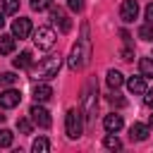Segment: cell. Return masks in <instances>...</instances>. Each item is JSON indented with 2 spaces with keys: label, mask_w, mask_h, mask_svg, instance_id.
<instances>
[{
  "label": "cell",
  "mask_w": 153,
  "mask_h": 153,
  "mask_svg": "<svg viewBox=\"0 0 153 153\" xmlns=\"http://www.w3.org/2000/svg\"><path fill=\"white\" fill-rule=\"evenodd\" d=\"M148 131H151L148 124L136 122V124H131V129H129V139H131V141H146V139H148Z\"/></svg>",
  "instance_id": "cell-12"
},
{
  "label": "cell",
  "mask_w": 153,
  "mask_h": 153,
  "mask_svg": "<svg viewBox=\"0 0 153 153\" xmlns=\"http://www.w3.org/2000/svg\"><path fill=\"white\" fill-rule=\"evenodd\" d=\"M103 127H105V131H112V134H117V131L124 127V120H122V115L112 112V115H105V120H103Z\"/></svg>",
  "instance_id": "cell-11"
},
{
  "label": "cell",
  "mask_w": 153,
  "mask_h": 153,
  "mask_svg": "<svg viewBox=\"0 0 153 153\" xmlns=\"http://www.w3.org/2000/svg\"><path fill=\"white\" fill-rule=\"evenodd\" d=\"M31 65H33V57H31L29 50H22L19 57H14V67H17V69H26V67H31Z\"/></svg>",
  "instance_id": "cell-16"
},
{
  "label": "cell",
  "mask_w": 153,
  "mask_h": 153,
  "mask_svg": "<svg viewBox=\"0 0 153 153\" xmlns=\"http://www.w3.org/2000/svg\"><path fill=\"white\" fill-rule=\"evenodd\" d=\"M146 24H151V26H153V2H151V5H146Z\"/></svg>",
  "instance_id": "cell-29"
},
{
  "label": "cell",
  "mask_w": 153,
  "mask_h": 153,
  "mask_svg": "<svg viewBox=\"0 0 153 153\" xmlns=\"http://www.w3.org/2000/svg\"><path fill=\"white\" fill-rule=\"evenodd\" d=\"M103 146L110 148V151H120V148H122V141H120L117 136H112V131H108V136L103 139Z\"/></svg>",
  "instance_id": "cell-20"
},
{
  "label": "cell",
  "mask_w": 153,
  "mask_h": 153,
  "mask_svg": "<svg viewBox=\"0 0 153 153\" xmlns=\"http://www.w3.org/2000/svg\"><path fill=\"white\" fill-rule=\"evenodd\" d=\"M50 96H53V88H50L48 84H36V86H33V98H36L38 103H45Z\"/></svg>",
  "instance_id": "cell-15"
},
{
  "label": "cell",
  "mask_w": 153,
  "mask_h": 153,
  "mask_svg": "<svg viewBox=\"0 0 153 153\" xmlns=\"http://www.w3.org/2000/svg\"><path fill=\"white\" fill-rule=\"evenodd\" d=\"M96 103H98V88H96V86H88V88L84 91V112H86V120L93 117Z\"/></svg>",
  "instance_id": "cell-5"
},
{
  "label": "cell",
  "mask_w": 153,
  "mask_h": 153,
  "mask_svg": "<svg viewBox=\"0 0 153 153\" xmlns=\"http://www.w3.org/2000/svg\"><path fill=\"white\" fill-rule=\"evenodd\" d=\"M131 55H134L131 48H124V50H122V60H131Z\"/></svg>",
  "instance_id": "cell-30"
},
{
  "label": "cell",
  "mask_w": 153,
  "mask_h": 153,
  "mask_svg": "<svg viewBox=\"0 0 153 153\" xmlns=\"http://www.w3.org/2000/svg\"><path fill=\"white\" fill-rule=\"evenodd\" d=\"M29 115H31V120L38 124V127H43V129H48L50 127V112L43 108V105H31V110H29Z\"/></svg>",
  "instance_id": "cell-7"
},
{
  "label": "cell",
  "mask_w": 153,
  "mask_h": 153,
  "mask_svg": "<svg viewBox=\"0 0 153 153\" xmlns=\"http://www.w3.org/2000/svg\"><path fill=\"white\" fill-rule=\"evenodd\" d=\"M120 17H122V22L131 24V22L139 17V2H136V0H124L122 7H120Z\"/></svg>",
  "instance_id": "cell-8"
},
{
  "label": "cell",
  "mask_w": 153,
  "mask_h": 153,
  "mask_svg": "<svg viewBox=\"0 0 153 153\" xmlns=\"http://www.w3.org/2000/svg\"><path fill=\"white\" fill-rule=\"evenodd\" d=\"M12 131L10 129H0V148H7V146H12Z\"/></svg>",
  "instance_id": "cell-22"
},
{
  "label": "cell",
  "mask_w": 153,
  "mask_h": 153,
  "mask_svg": "<svg viewBox=\"0 0 153 153\" xmlns=\"http://www.w3.org/2000/svg\"><path fill=\"white\" fill-rule=\"evenodd\" d=\"M67 5H69L72 12H81L84 10V0H67Z\"/></svg>",
  "instance_id": "cell-27"
},
{
  "label": "cell",
  "mask_w": 153,
  "mask_h": 153,
  "mask_svg": "<svg viewBox=\"0 0 153 153\" xmlns=\"http://www.w3.org/2000/svg\"><path fill=\"white\" fill-rule=\"evenodd\" d=\"M17 79H19V76H17L14 72H5V74H0V86H12Z\"/></svg>",
  "instance_id": "cell-23"
},
{
  "label": "cell",
  "mask_w": 153,
  "mask_h": 153,
  "mask_svg": "<svg viewBox=\"0 0 153 153\" xmlns=\"http://www.w3.org/2000/svg\"><path fill=\"white\" fill-rule=\"evenodd\" d=\"M65 131L69 139H79L81 131H84V124H81V112L76 108H69L67 115H65Z\"/></svg>",
  "instance_id": "cell-2"
},
{
  "label": "cell",
  "mask_w": 153,
  "mask_h": 153,
  "mask_svg": "<svg viewBox=\"0 0 153 153\" xmlns=\"http://www.w3.org/2000/svg\"><path fill=\"white\" fill-rule=\"evenodd\" d=\"M53 5V0H31V10L33 12H43V10H48Z\"/></svg>",
  "instance_id": "cell-24"
},
{
  "label": "cell",
  "mask_w": 153,
  "mask_h": 153,
  "mask_svg": "<svg viewBox=\"0 0 153 153\" xmlns=\"http://www.w3.org/2000/svg\"><path fill=\"white\" fill-rule=\"evenodd\" d=\"M17 129H19L22 134H31V120H26V117L17 120Z\"/></svg>",
  "instance_id": "cell-26"
},
{
  "label": "cell",
  "mask_w": 153,
  "mask_h": 153,
  "mask_svg": "<svg viewBox=\"0 0 153 153\" xmlns=\"http://www.w3.org/2000/svg\"><path fill=\"white\" fill-rule=\"evenodd\" d=\"M2 26H5V19H2V14H0V29H2Z\"/></svg>",
  "instance_id": "cell-31"
},
{
  "label": "cell",
  "mask_w": 153,
  "mask_h": 153,
  "mask_svg": "<svg viewBox=\"0 0 153 153\" xmlns=\"http://www.w3.org/2000/svg\"><path fill=\"white\" fill-rule=\"evenodd\" d=\"M139 72H141L143 79L153 76V60H151V57H141V60H139Z\"/></svg>",
  "instance_id": "cell-18"
},
{
  "label": "cell",
  "mask_w": 153,
  "mask_h": 153,
  "mask_svg": "<svg viewBox=\"0 0 153 153\" xmlns=\"http://www.w3.org/2000/svg\"><path fill=\"white\" fill-rule=\"evenodd\" d=\"M14 45H17V38H14L12 33L0 36V55H10V53H14Z\"/></svg>",
  "instance_id": "cell-14"
},
{
  "label": "cell",
  "mask_w": 153,
  "mask_h": 153,
  "mask_svg": "<svg viewBox=\"0 0 153 153\" xmlns=\"http://www.w3.org/2000/svg\"><path fill=\"white\" fill-rule=\"evenodd\" d=\"M88 57H91V43H88V36H86V26H84V38H81L76 45H72L67 65H69V69H74V72H76V69L86 67Z\"/></svg>",
  "instance_id": "cell-1"
},
{
  "label": "cell",
  "mask_w": 153,
  "mask_h": 153,
  "mask_svg": "<svg viewBox=\"0 0 153 153\" xmlns=\"http://www.w3.org/2000/svg\"><path fill=\"white\" fill-rule=\"evenodd\" d=\"M122 84H124V76H122L117 69H110V72H108V86H110V88H120Z\"/></svg>",
  "instance_id": "cell-19"
},
{
  "label": "cell",
  "mask_w": 153,
  "mask_h": 153,
  "mask_svg": "<svg viewBox=\"0 0 153 153\" xmlns=\"http://www.w3.org/2000/svg\"><path fill=\"white\" fill-rule=\"evenodd\" d=\"M31 151H33V153H48V151H50V141H48L45 136H38V139H33Z\"/></svg>",
  "instance_id": "cell-17"
},
{
  "label": "cell",
  "mask_w": 153,
  "mask_h": 153,
  "mask_svg": "<svg viewBox=\"0 0 153 153\" xmlns=\"http://www.w3.org/2000/svg\"><path fill=\"white\" fill-rule=\"evenodd\" d=\"M60 65H62V60L57 57V55H50V57H45V60H41L38 62V67H36V74H38V79H53V76H57V72H60Z\"/></svg>",
  "instance_id": "cell-3"
},
{
  "label": "cell",
  "mask_w": 153,
  "mask_h": 153,
  "mask_svg": "<svg viewBox=\"0 0 153 153\" xmlns=\"http://www.w3.org/2000/svg\"><path fill=\"white\" fill-rule=\"evenodd\" d=\"M19 103H22V93H19L17 88H7V91L0 93V105H2V108L10 110V108H17Z\"/></svg>",
  "instance_id": "cell-10"
},
{
  "label": "cell",
  "mask_w": 153,
  "mask_h": 153,
  "mask_svg": "<svg viewBox=\"0 0 153 153\" xmlns=\"http://www.w3.org/2000/svg\"><path fill=\"white\" fill-rule=\"evenodd\" d=\"M143 93H146V96H143V103H146L148 108H153V88H146Z\"/></svg>",
  "instance_id": "cell-28"
},
{
  "label": "cell",
  "mask_w": 153,
  "mask_h": 153,
  "mask_svg": "<svg viewBox=\"0 0 153 153\" xmlns=\"http://www.w3.org/2000/svg\"><path fill=\"white\" fill-rule=\"evenodd\" d=\"M148 127H153V115H151V120H148Z\"/></svg>",
  "instance_id": "cell-32"
},
{
  "label": "cell",
  "mask_w": 153,
  "mask_h": 153,
  "mask_svg": "<svg viewBox=\"0 0 153 153\" xmlns=\"http://www.w3.org/2000/svg\"><path fill=\"white\" fill-rule=\"evenodd\" d=\"M55 38L57 36H55V31L50 26H38L36 33H33V43H36L38 50H50L55 45Z\"/></svg>",
  "instance_id": "cell-4"
},
{
  "label": "cell",
  "mask_w": 153,
  "mask_h": 153,
  "mask_svg": "<svg viewBox=\"0 0 153 153\" xmlns=\"http://www.w3.org/2000/svg\"><path fill=\"white\" fill-rule=\"evenodd\" d=\"M2 122H5V115H0V124H2Z\"/></svg>",
  "instance_id": "cell-33"
},
{
  "label": "cell",
  "mask_w": 153,
  "mask_h": 153,
  "mask_svg": "<svg viewBox=\"0 0 153 153\" xmlns=\"http://www.w3.org/2000/svg\"><path fill=\"white\" fill-rule=\"evenodd\" d=\"M127 88H129V93L139 96V93L146 91V79H143L141 74H139V76H129V79H127Z\"/></svg>",
  "instance_id": "cell-13"
},
{
  "label": "cell",
  "mask_w": 153,
  "mask_h": 153,
  "mask_svg": "<svg viewBox=\"0 0 153 153\" xmlns=\"http://www.w3.org/2000/svg\"><path fill=\"white\" fill-rule=\"evenodd\" d=\"M19 10V0H2V12L5 14H14Z\"/></svg>",
  "instance_id": "cell-21"
},
{
  "label": "cell",
  "mask_w": 153,
  "mask_h": 153,
  "mask_svg": "<svg viewBox=\"0 0 153 153\" xmlns=\"http://www.w3.org/2000/svg\"><path fill=\"white\" fill-rule=\"evenodd\" d=\"M29 33H31V19L19 17V19L12 22V36H14V38H26Z\"/></svg>",
  "instance_id": "cell-9"
},
{
  "label": "cell",
  "mask_w": 153,
  "mask_h": 153,
  "mask_svg": "<svg viewBox=\"0 0 153 153\" xmlns=\"http://www.w3.org/2000/svg\"><path fill=\"white\" fill-rule=\"evenodd\" d=\"M50 17H53L55 26H57L62 33H67V31L72 29V22H69V17H67V12H65V10H60V7H53V5H50Z\"/></svg>",
  "instance_id": "cell-6"
},
{
  "label": "cell",
  "mask_w": 153,
  "mask_h": 153,
  "mask_svg": "<svg viewBox=\"0 0 153 153\" xmlns=\"http://www.w3.org/2000/svg\"><path fill=\"white\" fill-rule=\"evenodd\" d=\"M139 38H143V41H153V26H151V24H143V26L139 29Z\"/></svg>",
  "instance_id": "cell-25"
}]
</instances>
